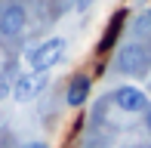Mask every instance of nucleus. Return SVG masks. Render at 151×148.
<instances>
[{
	"label": "nucleus",
	"mask_w": 151,
	"mask_h": 148,
	"mask_svg": "<svg viewBox=\"0 0 151 148\" xmlns=\"http://www.w3.org/2000/svg\"><path fill=\"white\" fill-rule=\"evenodd\" d=\"M62 56H65V37H46L25 52V65L31 71H50Z\"/></svg>",
	"instance_id": "nucleus-1"
},
{
	"label": "nucleus",
	"mask_w": 151,
	"mask_h": 148,
	"mask_svg": "<svg viewBox=\"0 0 151 148\" xmlns=\"http://www.w3.org/2000/svg\"><path fill=\"white\" fill-rule=\"evenodd\" d=\"M114 68L120 74H133V77H142L151 68V56L145 46L139 43H123L117 52H114Z\"/></svg>",
	"instance_id": "nucleus-2"
},
{
	"label": "nucleus",
	"mask_w": 151,
	"mask_h": 148,
	"mask_svg": "<svg viewBox=\"0 0 151 148\" xmlns=\"http://www.w3.org/2000/svg\"><path fill=\"white\" fill-rule=\"evenodd\" d=\"M50 83V71H28L12 83V99L16 102H31L40 96V90H46Z\"/></svg>",
	"instance_id": "nucleus-3"
},
{
	"label": "nucleus",
	"mask_w": 151,
	"mask_h": 148,
	"mask_svg": "<svg viewBox=\"0 0 151 148\" xmlns=\"http://www.w3.org/2000/svg\"><path fill=\"white\" fill-rule=\"evenodd\" d=\"M127 19H129V9H117L111 19H108L105 31H102L99 43H96V56H108V52H111L114 46L120 43V37H123V28H127Z\"/></svg>",
	"instance_id": "nucleus-4"
},
{
	"label": "nucleus",
	"mask_w": 151,
	"mask_h": 148,
	"mask_svg": "<svg viewBox=\"0 0 151 148\" xmlns=\"http://www.w3.org/2000/svg\"><path fill=\"white\" fill-rule=\"evenodd\" d=\"M111 99H114V105H117L120 111H127V114H145L148 111V93L139 90V86H133V83L117 86Z\"/></svg>",
	"instance_id": "nucleus-5"
},
{
	"label": "nucleus",
	"mask_w": 151,
	"mask_h": 148,
	"mask_svg": "<svg viewBox=\"0 0 151 148\" xmlns=\"http://www.w3.org/2000/svg\"><path fill=\"white\" fill-rule=\"evenodd\" d=\"M28 28V9L22 3H9L0 9V34L3 37H19Z\"/></svg>",
	"instance_id": "nucleus-6"
},
{
	"label": "nucleus",
	"mask_w": 151,
	"mask_h": 148,
	"mask_svg": "<svg viewBox=\"0 0 151 148\" xmlns=\"http://www.w3.org/2000/svg\"><path fill=\"white\" fill-rule=\"evenodd\" d=\"M90 93H93V77L90 74H74L68 80V90H65V105L68 108H83Z\"/></svg>",
	"instance_id": "nucleus-7"
},
{
	"label": "nucleus",
	"mask_w": 151,
	"mask_h": 148,
	"mask_svg": "<svg viewBox=\"0 0 151 148\" xmlns=\"http://www.w3.org/2000/svg\"><path fill=\"white\" fill-rule=\"evenodd\" d=\"M136 31H139V34H145V31H151V12H145V16H139V22H136Z\"/></svg>",
	"instance_id": "nucleus-8"
},
{
	"label": "nucleus",
	"mask_w": 151,
	"mask_h": 148,
	"mask_svg": "<svg viewBox=\"0 0 151 148\" xmlns=\"http://www.w3.org/2000/svg\"><path fill=\"white\" fill-rule=\"evenodd\" d=\"M6 96H12V86L6 83V80H0V102H3Z\"/></svg>",
	"instance_id": "nucleus-9"
},
{
	"label": "nucleus",
	"mask_w": 151,
	"mask_h": 148,
	"mask_svg": "<svg viewBox=\"0 0 151 148\" xmlns=\"http://www.w3.org/2000/svg\"><path fill=\"white\" fill-rule=\"evenodd\" d=\"M74 6H77V12H83V9H90V6H93V0H77Z\"/></svg>",
	"instance_id": "nucleus-10"
},
{
	"label": "nucleus",
	"mask_w": 151,
	"mask_h": 148,
	"mask_svg": "<svg viewBox=\"0 0 151 148\" xmlns=\"http://www.w3.org/2000/svg\"><path fill=\"white\" fill-rule=\"evenodd\" d=\"M19 148H50L46 142H25V145H19Z\"/></svg>",
	"instance_id": "nucleus-11"
},
{
	"label": "nucleus",
	"mask_w": 151,
	"mask_h": 148,
	"mask_svg": "<svg viewBox=\"0 0 151 148\" xmlns=\"http://www.w3.org/2000/svg\"><path fill=\"white\" fill-rule=\"evenodd\" d=\"M145 114H148V117H145V120H148V126H151V105H148V111H145Z\"/></svg>",
	"instance_id": "nucleus-12"
},
{
	"label": "nucleus",
	"mask_w": 151,
	"mask_h": 148,
	"mask_svg": "<svg viewBox=\"0 0 151 148\" xmlns=\"http://www.w3.org/2000/svg\"><path fill=\"white\" fill-rule=\"evenodd\" d=\"M148 93H151V77H148Z\"/></svg>",
	"instance_id": "nucleus-13"
},
{
	"label": "nucleus",
	"mask_w": 151,
	"mask_h": 148,
	"mask_svg": "<svg viewBox=\"0 0 151 148\" xmlns=\"http://www.w3.org/2000/svg\"><path fill=\"white\" fill-rule=\"evenodd\" d=\"M136 3H148V0H136Z\"/></svg>",
	"instance_id": "nucleus-14"
}]
</instances>
